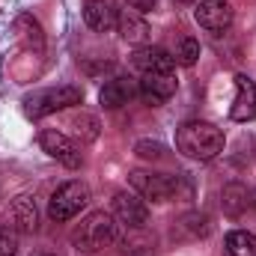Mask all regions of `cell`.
Here are the masks:
<instances>
[{"instance_id": "cell-27", "label": "cell", "mask_w": 256, "mask_h": 256, "mask_svg": "<svg viewBox=\"0 0 256 256\" xmlns=\"http://www.w3.org/2000/svg\"><path fill=\"white\" fill-rule=\"evenodd\" d=\"M45 256H54V254H45Z\"/></svg>"}, {"instance_id": "cell-4", "label": "cell", "mask_w": 256, "mask_h": 256, "mask_svg": "<svg viewBox=\"0 0 256 256\" xmlns=\"http://www.w3.org/2000/svg\"><path fill=\"white\" fill-rule=\"evenodd\" d=\"M86 202H90V188L84 182H78V179L63 182L57 191L51 194V200H48V218L57 220V224H66L74 214H80V208Z\"/></svg>"}, {"instance_id": "cell-6", "label": "cell", "mask_w": 256, "mask_h": 256, "mask_svg": "<svg viewBox=\"0 0 256 256\" xmlns=\"http://www.w3.org/2000/svg\"><path fill=\"white\" fill-rule=\"evenodd\" d=\"M114 214L128 230H143L149 224V206L137 191H120L114 196Z\"/></svg>"}, {"instance_id": "cell-16", "label": "cell", "mask_w": 256, "mask_h": 256, "mask_svg": "<svg viewBox=\"0 0 256 256\" xmlns=\"http://www.w3.org/2000/svg\"><path fill=\"white\" fill-rule=\"evenodd\" d=\"M9 226L18 230V232H33L36 230V202L30 196H18L12 206H9Z\"/></svg>"}, {"instance_id": "cell-1", "label": "cell", "mask_w": 256, "mask_h": 256, "mask_svg": "<svg viewBox=\"0 0 256 256\" xmlns=\"http://www.w3.org/2000/svg\"><path fill=\"white\" fill-rule=\"evenodd\" d=\"M176 149L194 161H214L224 152V131L212 122L191 120L176 131Z\"/></svg>"}, {"instance_id": "cell-21", "label": "cell", "mask_w": 256, "mask_h": 256, "mask_svg": "<svg viewBox=\"0 0 256 256\" xmlns=\"http://www.w3.org/2000/svg\"><path fill=\"white\" fill-rule=\"evenodd\" d=\"M134 152L143 158V161H161L167 155V149L158 143V140H137L134 143Z\"/></svg>"}, {"instance_id": "cell-7", "label": "cell", "mask_w": 256, "mask_h": 256, "mask_svg": "<svg viewBox=\"0 0 256 256\" xmlns=\"http://www.w3.org/2000/svg\"><path fill=\"white\" fill-rule=\"evenodd\" d=\"M39 146H42L51 158H57L63 167H68V170H78V167H80V149H78L74 140L66 137L63 131L45 128V131L39 134Z\"/></svg>"}, {"instance_id": "cell-22", "label": "cell", "mask_w": 256, "mask_h": 256, "mask_svg": "<svg viewBox=\"0 0 256 256\" xmlns=\"http://www.w3.org/2000/svg\"><path fill=\"white\" fill-rule=\"evenodd\" d=\"M74 126H78V131L84 134V140H96V137H98V120L90 116V114H84Z\"/></svg>"}, {"instance_id": "cell-3", "label": "cell", "mask_w": 256, "mask_h": 256, "mask_svg": "<svg viewBox=\"0 0 256 256\" xmlns=\"http://www.w3.org/2000/svg\"><path fill=\"white\" fill-rule=\"evenodd\" d=\"M84 102V90L80 86H72V84H63V86H54V90H39V92H30L24 98V114L30 120H42L48 114H57V110H66V108H74Z\"/></svg>"}, {"instance_id": "cell-19", "label": "cell", "mask_w": 256, "mask_h": 256, "mask_svg": "<svg viewBox=\"0 0 256 256\" xmlns=\"http://www.w3.org/2000/svg\"><path fill=\"white\" fill-rule=\"evenodd\" d=\"M196 60H200V42L191 39V36L179 39V45H176V63L179 66H194Z\"/></svg>"}, {"instance_id": "cell-23", "label": "cell", "mask_w": 256, "mask_h": 256, "mask_svg": "<svg viewBox=\"0 0 256 256\" xmlns=\"http://www.w3.org/2000/svg\"><path fill=\"white\" fill-rule=\"evenodd\" d=\"M15 236L9 230H0V256H15Z\"/></svg>"}, {"instance_id": "cell-17", "label": "cell", "mask_w": 256, "mask_h": 256, "mask_svg": "<svg viewBox=\"0 0 256 256\" xmlns=\"http://www.w3.org/2000/svg\"><path fill=\"white\" fill-rule=\"evenodd\" d=\"M226 254L230 256H256V236L248 230L226 232Z\"/></svg>"}, {"instance_id": "cell-8", "label": "cell", "mask_w": 256, "mask_h": 256, "mask_svg": "<svg viewBox=\"0 0 256 256\" xmlns=\"http://www.w3.org/2000/svg\"><path fill=\"white\" fill-rule=\"evenodd\" d=\"M176 86H179L176 74H164V72H146V74L140 78V86H137V92L143 96V102H146V104L158 108V104H164L167 98H173V96H176Z\"/></svg>"}, {"instance_id": "cell-26", "label": "cell", "mask_w": 256, "mask_h": 256, "mask_svg": "<svg viewBox=\"0 0 256 256\" xmlns=\"http://www.w3.org/2000/svg\"><path fill=\"white\" fill-rule=\"evenodd\" d=\"M179 3H194V0H179Z\"/></svg>"}, {"instance_id": "cell-15", "label": "cell", "mask_w": 256, "mask_h": 256, "mask_svg": "<svg viewBox=\"0 0 256 256\" xmlns=\"http://www.w3.org/2000/svg\"><path fill=\"white\" fill-rule=\"evenodd\" d=\"M134 92H137V86L131 84V78H110V80H104V86H102V92H98V102H102L104 108L116 110V108H122V104L131 102Z\"/></svg>"}, {"instance_id": "cell-10", "label": "cell", "mask_w": 256, "mask_h": 256, "mask_svg": "<svg viewBox=\"0 0 256 256\" xmlns=\"http://www.w3.org/2000/svg\"><path fill=\"white\" fill-rule=\"evenodd\" d=\"M230 116L236 122H250L256 116V84L248 74H236V102Z\"/></svg>"}, {"instance_id": "cell-2", "label": "cell", "mask_w": 256, "mask_h": 256, "mask_svg": "<svg viewBox=\"0 0 256 256\" xmlns=\"http://www.w3.org/2000/svg\"><path fill=\"white\" fill-rule=\"evenodd\" d=\"M72 242L80 254H98L102 248L116 242V218L110 212H90L74 230Z\"/></svg>"}, {"instance_id": "cell-25", "label": "cell", "mask_w": 256, "mask_h": 256, "mask_svg": "<svg viewBox=\"0 0 256 256\" xmlns=\"http://www.w3.org/2000/svg\"><path fill=\"white\" fill-rule=\"evenodd\" d=\"M254 208H256V191H254Z\"/></svg>"}, {"instance_id": "cell-11", "label": "cell", "mask_w": 256, "mask_h": 256, "mask_svg": "<svg viewBox=\"0 0 256 256\" xmlns=\"http://www.w3.org/2000/svg\"><path fill=\"white\" fill-rule=\"evenodd\" d=\"M84 21L96 30V33H108L116 27L120 21V9L114 0H86L84 3Z\"/></svg>"}, {"instance_id": "cell-12", "label": "cell", "mask_w": 256, "mask_h": 256, "mask_svg": "<svg viewBox=\"0 0 256 256\" xmlns=\"http://www.w3.org/2000/svg\"><path fill=\"white\" fill-rule=\"evenodd\" d=\"M116 30L120 36L131 42V45H146L152 30H149V21L137 12V9H120V21H116Z\"/></svg>"}, {"instance_id": "cell-14", "label": "cell", "mask_w": 256, "mask_h": 256, "mask_svg": "<svg viewBox=\"0 0 256 256\" xmlns=\"http://www.w3.org/2000/svg\"><path fill=\"white\" fill-rule=\"evenodd\" d=\"M134 66L146 74V72H164L173 74L176 68V57H170L164 48H137L134 51Z\"/></svg>"}, {"instance_id": "cell-24", "label": "cell", "mask_w": 256, "mask_h": 256, "mask_svg": "<svg viewBox=\"0 0 256 256\" xmlns=\"http://www.w3.org/2000/svg\"><path fill=\"white\" fill-rule=\"evenodd\" d=\"M155 6V0H131V9H140V12H149Z\"/></svg>"}, {"instance_id": "cell-20", "label": "cell", "mask_w": 256, "mask_h": 256, "mask_svg": "<svg viewBox=\"0 0 256 256\" xmlns=\"http://www.w3.org/2000/svg\"><path fill=\"white\" fill-rule=\"evenodd\" d=\"M179 226L182 230H188V236L191 238H200V236H208V218L206 214H200V212H194V214H185L182 220H179Z\"/></svg>"}, {"instance_id": "cell-5", "label": "cell", "mask_w": 256, "mask_h": 256, "mask_svg": "<svg viewBox=\"0 0 256 256\" xmlns=\"http://www.w3.org/2000/svg\"><path fill=\"white\" fill-rule=\"evenodd\" d=\"M131 188L149 202H167L176 200V176H161V173H146V170H134L131 176Z\"/></svg>"}, {"instance_id": "cell-18", "label": "cell", "mask_w": 256, "mask_h": 256, "mask_svg": "<svg viewBox=\"0 0 256 256\" xmlns=\"http://www.w3.org/2000/svg\"><path fill=\"white\" fill-rule=\"evenodd\" d=\"M15 30H18V39H21L30 51H33V48H36V51H42V42H45V39H42V27H39V21H36V18L21 15V18L15 21Z\"/></svg>"}, {"instance_id": "cell-13", "label": "cell", "mask_w": 256, "mask_h": 256, "mask_svg": "<svg viewBox=\"0 0 256 256\" xmlns=\"http://www.w3.org/2000/svg\"><path fill=\"white\" fill-rule=\"evenodd\" d=\"M250 206H254V191H250L248 185H242V182L224 185V191H220V208H224V214L242 218Z\"/></svg>"}, {"instance_id": "cell-9", "label": "cell", "mask_w": 256, "mask_h": 256, "mask_svg": "<svg viewBox=\"0 0 256 256\" xmlns=\"http://www.w3.org/2000/svg\"><path fill=\"white\" fill-rule=\"evenodd\" d=\"M194 18L202 30L220 33L232 24V6L226 0H200V6L194 9Z\"/></svg>"}]
</instances>
